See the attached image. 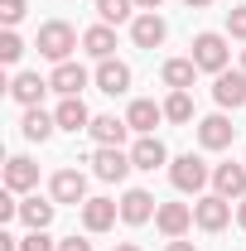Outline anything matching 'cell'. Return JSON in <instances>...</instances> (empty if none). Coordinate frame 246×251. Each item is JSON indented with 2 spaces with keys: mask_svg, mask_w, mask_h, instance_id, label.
I'll use <instances>...</instances> for the list:
<instances>
[{
  "mask_svg": "<svg viewBox=\"0 0 246 251\" xmlns=\"http://www.w3.org/2000/svg\"><path fill=\"white\" fill-rule=\"evenodd\" d=\"M73 49H77V29L68 25V20H49L44 29H39V53L53 63H68L73 58Z\"/></svg>",
  "mask_w": 246,
  "mask_h": 251,
  "instance_id": "1",
  "label": "cell"
},
{
  "mask_svg": "<svg viewBox=\"0 0 246 251\" xmlns=\"http://www.w3.org/2000/svg\"><path fill=\"white\" fill-rule=\"evenodd\" d=\"M169 179H174V188H179V193H203V188H208V179H213V169H208L198 155H179L174 164H169Z\"/></svg>",
  "mask_w": 246,
  "mask_h": 251,
  "instance_id": "2",
  "label": "cell"
},
{
  "mask_svg": "<svg viewBox=\"0 0 246 251\" xmlns=\"http://www.w3.org/2000/svg\"><path fill=\"white\" fill-rule=\"evenodd\" d=\"M227 58H232V49H227L222 34H198V39H193V63H198V73H222Z\"/></svg>",
  "mask_w": 246,
  "mask_h": 251,
  "instance_id": "3",
  "label": "cell"
},
{
  "mask_svg": "<svg viewBox=\"0 0 246 251\" xmlns=\"http://www.w3.org/2000/svg\"><path fill=\"white\" fill-rule=\"evenodd\" d=\"M193 222H198L203 232H222V227L232 222V198H222V193H203V198L193 203Z\"/></svg>",
  "mask_w": 246,
  "mask_h": 251,
  "instance_id": "4",
  "label": "cell"
},
{
  "mask_svg": "<svg viewBox=\"0 0 246 251\" xmlns=\"http://www.w3.org/2000/svg\"><path fill=\"white\" fill-rule=\"evenodd\" d=\"M130 169H135V164H130V155H125L121 145H97V155H92V174H97V179L121 184Z\"/></svg>",
  "mask_w": 246,
  "mask_h": 251,
  "instance_id": "5",
  "label": "cell"
},
{
  "mask_svg": "<svg viewBox=\"0 0 246 251\" xmlns=\"http://www.w3.org/2000/svg\"><path fill=\"white\" fill-rule=\"evenodd\" d=\"M213 97H217V106H232V111L246 106V73H242V68H237V73L222 68V73L213 77Z\"/></svg>",
  "mask_w": 246,
  "mask_h": 251,
  "instance_id": "6",
  "label": "cell"
},
{
  "mask_svg": "<svg viewBox=\"0 0 246 251\" xmlns=\"http://www.w3.org/2000/svg\"><path fill=\"white\" fill-rule=\"evenodd\" d=\"M164 34H169V25H164L154 10H145V15H135V20H130V39H135V49H159V44H164Z\"/></svg>",
  "mask_w": 246,
  "mask_h": 251,
  "instance_id": "7",
  "label": "cell"
},
{
  "mask_svg": "<svg viewBox=\"0 0 246 251\" xmlns=\"http://www.w3.org/2000/svg\"><path fill=\"white\" fill-rule=\"evenodd\" d=\"M49 87H53V92L58 97H82V87H87V68H82V63H58V68H53V77H49Z\"/></svg>",
  "mask_w": 246,
  "mask_h": 251,
  "instance_id": "8",
  "label": "cell"
},
{
  "mask_svg": "<svg viewBox=\"0 0 246 251\" xmlns=\"http://www.w3.org/2000/svg\"><path fill=\"white\" fill-rule=\"evenodd\" d=\"M188 222H193V208H188V203H159V213H154V227H159L169 242H174V237H184Z\"/></svg>",
  "mask_w": 246,
  "mask_h": 251,
  "instance_id": "9",
  "label": "cell"
},
{
  "mask_svg": "<svg viewBox=\"0 0 246 251\" xmlns=\"http://www.w3.org/2000/svg\"><path fill=\"white\" fill-rule=\"evenodd\" d=\"M49 193H53V203H87V179L77 169H58Z\"/></svg>",
  "mask_w": 246,
  "mask_h": 251,
  "instance_id": "10",
  "label": "cell"
},
{
  "mask_svg": "<svg viewBox=\"0 0 246 251\" xmlns=\"http://www.w3.org/2000/svg\"><path fill=\"white\" fill-rule=\"evenodd\" d=\"M232 135H237V126L227 121V116H203V121H198V140H203V150H227Z\"/></svg>",
  "mask_w": 246,
  "mask_h": 251,
  "instance_id": "11",
  "label": "cell"
},
{
  "mask_svg": "<svg viewBox=\"0 0 246 251\" xmlns=\"http://www.w3.org/2000/svg\"><path fill=\"white\" fill-rule=\"evenodd\" d=\"M159 208H154V193H145V188H125L121 198V218L130 222V227H140V222H150Z\"/></svg>",
  "mask_w": 246,
  "mask_h": 251,
  "instance_id": "12",
  "label": "cell"
},
{
  "mask_svg": "<svg viewBox=\"0 0 246 251\" xmlns=\"http://www.w3.org/2000/svg\"><path fill=\"white\" fill-rule=\"evenodd\" d=\"M5 188L10 193H29V188H39V164L25 155H15L10 164H5Z\"/></svg>",
  "mask_w": 246,
  "mask_h": 251,
  "instance_id": "13",
  "label": "cell"
},
{
  "mask_svg": "<svg viewBox=\"0 0 246 251\" xmlns=\"http://www.w3.org/2000/svg\"><path fill=\"white\" fill-rule=\"evenodd\" d=\"M164 159H169V150H164V140H154V135H140V140L130 145V164L145 169V174H154Z\"/></svg>",
  "mask_w": 246,
  "mask_h": 251,
  "instance_id": "14",
  "label": "cell"
},
{
  "mask_svg": "<svg viewBox=\"0 0 246 251\" xmlns=\"http://www.w3.org/2000/svg\"><path fill=\"white\" fill-rule=\"evenodd\" d=\"M97 87H101L106 97H121V92H130V68H125V63H116V58L97 63Z\"/></svg>",
  "mask_w": 246,
  "mask_h": 251,
  "instance_id": "15",
  "label": "cell"
},
{
  "mask_svg": "<svg viewBox=\"0 0 246 251\" xmlns=\"http://www.w3.org/2000/svg\"><path fill=\"white\" fill-rule=\"evenodd\" d=\"M213 188L222 198H246V164H217L213 169Z\"/></svg>",
  "mask_w": 246,
  "mask_h": 251,
  "instance_id": "16",
  "label": "cell"
},
{
  "mask_svg": "<svg viewBox=\"0 0 246 251\" xmlns=\"http://www.w3.org/2000/svg\"><path fill=\"white\" fill-rule=\"evenodd\" d=\"M125 121H130L135 135H150L154 126L164 121V106H154V101H145V97H135V101H130V111H125Z\"/></svg>",
  "mask_w": 246,
  "mask_h": 251,
  "instance_id": "17",
  "label": "cell"
},
{
  "mask_svg": "<svg viewBox=\"0 0 246 251\" xmlns=\"http://www.w3.org/2000/svg\"><path fill=\"white\" fill-rule=\"evenodd\" d=\"M116 213H121V208H116L111 198H87V203H82V227H87V232H106V227L116 222Z\"/></svg>",
  "mask_w": 246,
  "mask_h": 251,
  "instance_id": "18",
  "label": "cell"
},
{
  "mask_svg": "<svg viewBox=\"0 0 246 251\" xmlns=\"http://www.w3.org/2000/svg\"><path fill=\"white\" fill-rule=\"evenodd\" d=\"M159 77H164V87H169V92H188V87H193V77H198V63H193V58H169Z\"/></svg>",
  "mask_w": 246,
  "mask_h": 251,
  "instance_id": "19",
  "label": "cell"
},
{
  "mask_svg": "<svg viewBox=\"0 0 246 251\" xmlns=\"http://www.w3.org/2000/svg\"><path fill=\"white\" fill-rule=\"evenodd\" d=\"M53 116H58L63 130H87V126H92V111H87V101H82V97H63Z\"/></svg>",
  "mask_w": 246,
  "mask_h": 251,
  "instance_id": "20",
  "label": "cell"
},
{
  "mask_svg": "<svg viewBox=\"0 0 246 251\" xmlns=\"http://www.w3.org/2000/svg\"><path fill=\"white\" fill-rule=\"evenodd\" d=\"M44 92H49V82H44L39 73H15V82H10V97H15L20 106H39Z\"/></svg>",
  "mask_w": 246,
  "mask_h": 251,
  "instance_id": "21",
  "label": "cell"
},
{
  "mask_svg": "<svg viewBox=\"0 0 246 251\" xmlns=\"http://www.w3.org/2000/svg\"><path fill=\"white\" fill-rule=\"evenodd\" d=\"M87 130H92L97 145H121L125 130H130V121H125V116H92V126H87Z\"/></svg>",
  "mask_w": 246,
  "mask_h": 251,
  "instance_id": "22",
  "label": "cell"
},
{
  "mask_svg": "<svg viewBox=\"0 0 246 251\" xmlns=\"http://www.w3.org/2000/svg\"><path fill=\"white\" fill-rule=\"evenodd\" d=\"M82 49H87L97 63H106L111 53H116V29H111V25H97V29H87V34H82Z\"/></svg>",
  "mask_w": 246,
  "mask_h": 251,
  "instance_id": "23",
  "label": "cell"
},
{
  "mask_svg": "<svg viewBox=\"0 0 246 251\" xmlns=\"http://www.w3.org/2000/svg\"><path fill=\"white\" fill-rule=\"evenodd\" d=\"M53 126H58V116H49L44 106H25V121H20L25 140H49V135H53Z\"/></svg>",
  "mask_w": 246,
  "mask_h": 251,
  "instance_id": "24",
  "label": "cell"
},
{
  "mask_svg": "<svg viewBox=\"0 0 246 251\" xmlns=\"http://www.w3.org/2000/svg\"><path fill=\"white\" fill-rule=\"evenodd\" d=\"M53 208H58V203H44V198L34 193V198H25V203H20V218H25V227H29V232H44V227L53 222Z\"/></svg>",
  "mask_w": 246,
  "mask_h": 251,
  "instance_id": "25",
  "label": "cell"
},
{
  "mask_svg": "<svg viewBox=\"0 0 246 251\" xmlns=\"http://www.w3.org/2000/svg\"><path fill=\"white\" fill-rule=\"evenodd\" d=\"M164 121H174V126L193 121V97L188 92H169L164 97Z\"/></svg>",
  "mask_w": 246,
  "mask_h": 251,
  "instance_id": "26",
  "label": "cell"
},
{
  "mask_svg": "<svg viewBox=\"0 0 246 251\" xmlns=\"http://www.w3.org/2000/svg\"><path fill=\"white\" fill-rule=\"evenodd\" d=\"M130 10H135V0H97V15H101V25H125V20H135Z\"/></svg>",
  "mask_w": 246,
  "mask_h": 251,
  "instance_id": "27",
  "label": "cell"
},
{
  "mask_svg": "<svg viewBox=\"0 0 246 251\" xmlns=\"http://www.w3.org/2000/svg\"><path fill=\"white\" fill-rule=\"evenodd\" d=\"M20 53H25V39L15 29H5L0 34V63H20Z\"/></svg>",
  "mask_w": 246,
  "mask_h": 251,
  "instance_id": "28",
  "label": "cell"
},
{
  "mask_svg": "<svg viewBox=\"0 0 246 251\" xmlns=\"http://www.w3.org/2000/svg\"><path fill=\"white\" fill-rule=\"evenodd\" d=\"M25 10H29L25 0H0V20H5V29H15V25L25 20Z\"/></svg>",
  "mask_w": 246,
  "mask_h": 251,
  "instance_id": "29",
  "label": "cell"
},
{
  "mask_svg": "<svg viewBox=\"0 0 246 251\" xmlns=\"http://www.w3.org/2000/svg\"><path fill=\"white\" fill-rule=\"evenodd\" d=\"M20 251H58V242L49 232H29V237H20Z\"/></svg>",
  "mask_w": 246,
  "mask_h": 251,
  "instance_id": "30",
  "label": "cell"
},
{
  "mask_svg": "<svg viewBox=\"0 0 246 251\" xmlns=\"http://www.w3.org/2000/svg\"><path fill=\"white\" fill-rule=\"evenodd\" d=\"M227 34H232V39H246V5L227 10Z\"/></svg>",
  "mask_w": 246,
  "mask_h": 251,
  "instance_id": "31",
  "label": "cell"
},
{
  "mask_svg": "<svg viewBox=\"0 0 246 251\" xmlns=\"http://www.w3.org/2000/svg\"><path fill=\"white\" fill-rule=\"evenodd\" d=\"M10 218H20V203H15V193L5 188V193H0V222H10Z\"/></svg>",
  "mask_w": 246,
  "mask_h": 251,
  "instance_id": "32",
  "label": "cell"
},
{
  "mask_svg": "<svg viewBox=\"0 0 246 251\" xmlns=\"http://www.w3.org/2000/svg\"><path fill=\"white\" fill-rule=\"evenodd\" d=\"M58 251H92V242H82V237H68V242H58Z\"/></svg>",
  "mask_w": 246,
  "mask_h": 251,
  "instance_id": "33",
  "label": "cell"
},
{
  "mask_svg": "<svg viewBox=\"0 0 246 251\" xmlns=\"http://www.w3.org/2000/svg\"><path fill=\"white\" fill-rule=\"evenodd\" d=\"M0 251H20V237H10V232H0Z\"/></svg>",
  "mask_w": 246,
  "mask_h": 251,
  "instance_id": "34",
  "label": "cell"
},
{
  "mask_svg": "<svg viewBox=\"0 0 246 251\" xmlns=\"http://www.w3.org/2000/svg\"><path fill=\"white\" fill-rule=\"evenodd\" d=\"M164 251H198V247H193V242H179V237H174V242H169Z\"/></svg>",
  "mask_w": 246,
  "mask_h": 251,
  "instance_id": "35",
  "label": "cell"
},
{
  "mask_svg": "<svg viewBox=\"0 0 246 251\" xmlns=\"http://www.w3.org/2000/svg\"><path fill=\"white\" fill-rule=\"evenodd\" d=\"M164 0H135V10H159Z\"/></svg>",
  "mask_w": 246,
  "mask_h": 251,
  "instance_id": "36",
  "label": "cell"
},
{
  "mask_svg": "<svg viewBox=\"0 0 246 251\" xmlns=\"http://www.w3.org/2000/svg\"><path fill=\"white\" fill-rule=\"evenodd\" d=\"M237 222H242V227H246V198H242V203H237Z\"/></svg>",
  "mask_w": 246,
  "mask_h": 251,
  "instance_id": "37",
  "label": "cell"
},
{
  "mask_svg": "<svg viewBox=\"0 0 246 251\" xmlns=\"http://www.w3.org/2000/svg\"><path fill=\"white\" fill-rule=\"evenodd\" d=\"M188 10H203V5H213V0H184Z\"/></svg>",
  "mask_w": 246,
  "mask_h": 251,
  "instance_id": "38",
  "label": "cell"
},
{
  "mask_svg": "<svg viewBox=\"0 0 246 251\" xmlns=\"http://www.w3.org/2000/svg\"><path fill=\"white\" fill-rule=\"evenodd\" d=\"M116 251H140V247H135V242H121V247H116Z\"/></svg>",
  "mask_w": 246,
  "mask_h": 251,
  "instance_id": "39",
  "label": "cell"
},
{
  "mask_svg": "<svg viewBox=\"0 0 246 251\" xmlns=\"http://www.w3.org/2000/svg\"><path fill=\"white\" fill-rule=\"evenodd\" d=\"M242 73H246V49H242Z\"/></svg>",
  "mask_w": 246,
  "mask_h": 251,
  "instance_id": "40",
  "label": "cell"
}]
</instances>
